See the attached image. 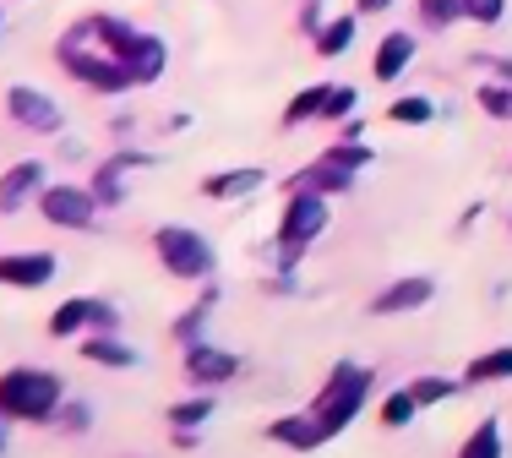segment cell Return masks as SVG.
<instances>
[{
    "instance_id": "8",
    "label": "cell",
    "mask_w": 512,
    "mask_h": 458,
    "mask_svg": "<svg viewBox=\"0 0 512 458\" xmlns=\"http://www.w3.org/2000/svg\"><path fill=\"white\" fill-rule=\"evenodd\" d=\"M355 186V170H349V164H338V159H316L311 170H300V175H289V197H295V191H311V197H327V191H349Z\"/></svg>"
},
{
    "instance_id": "2",
    "label": "cell",
    "mask_w": 512,
    "mask_h": 458,
    "mask_svg": "<svg viewBox=\"0 0 512 458\" xmlns=\"http://www.w3.org/2000/svg\"><path fill=\"white\" fill-rule=\"evenodd\" d=\"M365 393H371V371H365V366H338L333 377H327V388L316 393L311 415L322 420V426H327V437H333V431H344L349 420L360 415Z\"/></svg>"
},
{
    "instance_id": "22",
    "label": "cell",
    "mask_w": 512,
    "mask_h": 458,
    "mask_svg": "<svg viewBox=\"0 0 512 458\" xmlns=\"http://www.w3.org/2000/svg\"><path fill=\"white\" fill-rule=\"evenodd\" d=\"M82 355L99 360V366H137V349H126L115 339H88V344H82Z\"/></svg>"
},
{
    "instance_id": "12",
    "label": "cell",
    "mask_w": 512,
    "mask_h": 458,
    "mask_svg": "<svg viewBox=\"0 0 512 458\" xmlns=\"http://www.w3.org/2000/svg\"><path fill=\"white\" fill-rule=\"evenodd\" d=\"M431 295H436V279H425V273H414V279H398V284H387L382 295L371 300V311H376V317H387V311H414V306H425Z\"/></svg>"
},
{
    "instance_id": "28",
    "label": "cell",
    "mask_w": 512,
    "mask_h": 458,
    "mask_svg": "<svg viewBox=\"0 0 512 458\" xmlns=\"http://www.w3.org/2000/svg\"><path fill=\"white\" fill-rule=\"evenodd\" d=\"M414 409H420V404H414V393H387L382 420H387V426H409V420H414Z\"/></svg>"
},
{
    "instance_id": "7",
    "label": "cell",
    "mask_w": 512,
    "mask_h": 458,
    "mask_svg": "<svg viewBox=\"0 0 512 458\" xmlns=\"http://www.w3.org/2000/svg\"><path fill=\"white\" fill-rule=\"evenodd\" d=\"M164 60H169V50H164L158 33H131V39L120 44V66H126L131 82H153L158 71H164Z\"/></svg>"
},
{
    "instance_id": "21",
    "label": "cell",
    "mask_w": 512,
    "mask_h": 458,
    "mask_svg": "<svg viewBox=\"0 0 512 458\" xmlns=\"http://www.w3.org/2000/svg\"><path fill=\"white\" fill-rule=\"evenodd\" d=\"M327 82H316V88H306V93H295L289 99V110H284V126H300V120H311V115H322V104H327Z\"/></svg>"
},
{
    "instance_id": "29",
    "label": "cell",
    "mask_w": 512,
    "mask_h": 458,
    "mask_svg": "<svg viewBox=\"0 0 512 458\" xmlns=\"http://www.w3.org/2000/svg\"><path fill=\"white\" fill-rule=\"evenodd\" d=\"M480 104H485V115H496V120H507L512 115V88H480Z\"/></svg>"
},
{
    "instance_id": "20",
    "label": "cell",
    "mask_w": 512,
    "mask_h": 458,
    "mask_svg": "<svg viewBox=\"0 0 512 458\" xmlns=\"http://www.w3.org/2000/svg\"><path fill=\"white\" fill-rule=\"evenodd\" d=\"M458 458H502V426H496V420H480Z\"/></svg>"
},
{
    "instance_id": "32",
    "label": "cell",
    "mask_w": 512,
    "mask_h": 458,
    "mask_svg": "<svg viewBox=\"0 0 512 458\" xmlns=\"http://www.w3.org/2000/svg\"><path fill=\"white\" fill-rule=\"evenodd\" d=\"M393 0H355V17H376V11H387Z\"/></svg>"
},
{
    "instance_id": "6",
    "label": "cell",
    "mask_w": 512,
    "mask_h": 458,
    "mask_svg": "<svg viewBox=\"0 0 512 458\" xmlns=\"http://www.w3.org/2000/svg\"><path fill=\"white\" fill-rule=\"evenodd\" d=\"M39 213L60 229H88L93 224V191L82 186H50L39 197Z\"/></svg>"
},
{
    "instance_id": "17",
    "label": "cell",
    "mask_w": 512,
    "mask_h": 458,
    "mask_svg": "<svg viewBox=\"0 0 512 458\" xmlns=\"http://www.w3.org/2000/svg\"><path fill=\"white\" fill-rule=\"evenodd\" d=\"M256 186H262V170H218V175L202 180V191H207V197H218V202L246 197V191H256Z\"/></svg>"
},
{
    "instance_id": "4",
    "label": "cell",
    "mask_w": 512,
    "mask_h": 458,
    "mask_svg": "<svg viewBox=\"0 0 512 458\" xmlns=\"http://www.w3.org/2000/svg\"><path fill=\"white\" fill-rule=\"evenodd\" d=\"M322 229H327V202L311 197V191H295V197H289V208H284V224H278V246H284V257L306 251Z\"/></svg>"
},
{
    "instance_id": "26",
    "label": "cell",
    "mask_w": 512,
    "mask_h": 458,
    "mask_svg": "<svg viewBox=\"0 0 512 458\" xmlns=\"http://www.w3.org/2000/svg\"><path fill=\"white\" fill-rule=\"evenodd\" d=\"M207 415H213V399H191V404H175V409H169V426L191 431V426H202Z\"/></svg>"
},
{
    "instance_id": "25",
    "label": "cell",
    "mask_w": 512,
    "mask_h": 458,
    "mask_svg": "<svg viewBox=\"0 0 512 458\" xmlns=\"http://www.w3.org/2000/svg\"><path fill=\"white\" fill-rule=\"evenodd\" d=\"M458 6H463V17L480 22V28H496V22L507 17V0H458Z\"/></svg>"
},
{
    "instance_id": "3",
    "label": "cell",
    "mask_w": 512,
    "mask_h": 458,
    "mask_svg": "<svg viewBox=\"0 0 512 458\" xmlns=\"http://www.w3.org/2000/svg\"><path fill=\"white\" fill-rule=\"evenodd\" d=\"M153 246H158V257H164V268L175 273V279H207V273H213V246L186 224H164L153 235Z\"/></svg>"
},
{
    "instance_id": "18",
    "label": "cell",
    "mask_w": 512,
    "mask_h": 458,
    "mask_svg": "<svg viewBox=\"0 0 512 458\" xmlns=\"http://www.w3.org/2000/svg\"><path fill=\"white\" fill-rule=\"evenodd\" d=\"M355 28H360V17H333L322 33H316V55H327V60L344 55L349 44H355Z\"/></svg>"
},
{
    "instance_id": "11",
    "label": "cell",
    "mask_w": 512,
    "mask_h": 458,
    "mask_svg": "<svg viewBox=\"0 0 512 458\" xmlns=\"http://www.w3.org/2000/svg\"><path fill=\"white\" fill-rule=\"evenodd\" d=\"M6 104H11V115H17L22 126H33V131H60V104L50 99V93H39V88H11Z\"/></svg>"
},
{
    "instance_id": "19",
    "label": "cell",
    "mask_w": 512,
    "mask_h": 458,
    "mask_svg": "<svg viewBox=\"0 0 512 458\" xmlns=\"http://www.w3.org/2000/svg\"><path fill=\"white\" fill-rule=\"evenodd\" d=\"M512 377V344L507 349H491V355H480L469 371H463V382H502Z\"/></svg>"
},
{
    "instance_id": "16",
    "label": "cell",
    "mask_w": 512,
    "mask_h": 458,
    "mask_svg": "<svg viewBox=\"0 0 512 458\" xmlns=\"http://www.w3.org/2000/svg\"><path fill=\"white\" fill-rule=\"evenodd\" d=\"M409 55H414V33H398V28H393L382 44H376V60H371L376 82H393V77H404Z\"/></svg>"
},
{
    "instance_id": "31",
    "label": "cell",
    "mask_w": 512,
    "mask_h": 458,
    "mask_svg": "<svg viewBox=\"0 0 512 458\" xmlns=\"http://www.w3.org/2000/svg\"><path fill=\"white\" fill-rule=\"evenodd\" d=\"M327 159H338V164H349V170H360V164H371V148H360V142H349V148H333Z\"/></svg>"
},
{
    "instance_id": "9",
    "label": "cell",
    "mask_w": 512,
    "mask_h": 458,
    "mask_svg": "<svg viewBox=\"0 0 512 458\" xmlns=\"http://www.w3.org/2000/svg\"><path fill=\"white\" fill-rule=\"evenodd\" d=\"M109 322H115V306H104V300H66L50 317V333L55 339H71L82 328H109Z\"/></svg>"
},
{
    "instance_id": "23",
    "label": "cell",
    "mask_w": 512,
    "mask_h": 458,
    "mask_svg": "<svg viewBox=\"0 0 512 458\" xmlns=\"http://www.w3.org/2000/svg\"><path fill=\"white\" fill-rule=\"evenodd\" d=\"M431 115H436V104H431V99H420V93H409V99L387 104V120H398V126H425Z\"/></svg>"
},
{
    "instance_id": "33",
    "label": "cell",
    "mask_w": 512,
    "mask_h": 458,
    "mask_svg": "<svg viewBox=\"0 0 512 458\" xmlns=\"http://www.w3.org/2000/svg\"><path fill=\"white\" fill-rule=\"evenodd\" d=\"M0 420H6V415H0ZM0 453H6V426H0Z\"/></svg>"
},
{
    "instance_id": "1",
    "label": "cell",
    "mask_w": 512,
    "mask_h": 458,
    "mask_svg": "<svg viewBox=\"0 0 512 458\" xmlns=\"http://www.w3.org/2000/svg\"><path fill=\"white\" fill-rule=\"evenodd\" d=\"M60 404V382L39 366H11L0 377V415L6 420H50Z\"/></svg>"
},
{
    "instance_id": "10",
    "label": "cell",
    "mask_w": 512,
    "mask_h": 458,
    "mask_svg": "<svg viewBox=\"0 0 512 458\" xmlns=\"http://www.w3.org/2000/svg\"><path fill=\"white\" fill-rule=\"evenodd\" d=\"M50 279H55L50 251H17V257H0V284H11V289H39Z\"/></svg>"
},
{
    "instance_id": "30",
    "label": "cell",
    "mask_w": 512,
    "mask_h": 458,
    "mask_svg": "<svg viewBox=\"0 0 512 458\" xmlns=\"http://www.w3.org/2000/svg\"><path fill=\"white\" fill-rule=\"evenodd\" d=\"M355 104H360V93H355V88H333V93H327V104H322V115H327V120H338V115L355 110Z\"/></svg>"
},
{
    "instance_id": "5",
    "label": "cell",
    "mask_w": 512,
    "mask_h": 458,
    "mask_svg": "<svg viewBox=\"0 0 512 458\" xmlns=\"http://www.w3.org/2000/svg\"><path fill=\"white\" fill-rule=\"evenodd\" d=\"M60 66L71 71L77 82H88V88H99V93H120V88H131V77H126V66H120L115 55H93V50H77V44H60Z\"/></svg>"
},
{
    "instance_id": "14",
    "label": "cell",
    "mask_w": 512,
    "mask_h": 458,
    "mask_svg": "<svg viewBox=\"0 0 512 458\" xmlns=\"http://www.w3.org/2000/svg\"><path fill=\"white\" fill-rule=\"evenodd\" d=\"M39 186H44V164H39V159H22V164H11V170L0 175V213L22 208V202H28Z\"/></svg>"
},
{
    "instance_id": "15",
    "label": "cell",
    "mask_w": 512,
    "mask_h": 458,
    "mask_svg": "<svg viewBox=\"0 0 512 458\" xmlns=\"http://www.w3.org/2000/svg\"><path fill=\"white\" fill-rule=\"evenodd\" d=\"M186 371H191V382H229L240 371V360L229 355V349H213V344H197L186 355Z\"/></svg>"
},
{
    "instance_id": "24",
    "label": "cell",
    "mask_w": 512,
    "mask_h": 458,
    "mask_svg": "<svg viewBox=\"0 0 512 458\" xmlns=\"http://www.w3.org/2000/svg\"><path fill=\"white\" fill-rule=\"evenodd\" d=\"M458 17H463V6H458V0H420V22H425V28H436V33H442V28H453Z\"/></svg>"
},
{
    "instance_id": "27",
    "label": "cell",
    "mask_w": 512,
    "mask_h": 458,
    "mask_svg": "<svg viewBox=\"0 0 512 458\" xmlns=\"http://www.w3.org/2000/svg\"><path fill=\"white\" fill-rule=\"evenodd\" d=\"M453 388H458V382H447V377H420V382H414V404H442V399H453Z\"/></svg>"
},
{
    "instance_id": "13",
    "label": "cell",
    "mask_w": 512,
    "mask_h": 458,
    "mask_svg": "<svg viewBox=\"0 0 512 458\" xmlns=\"http://www.w3.org/2000/svg\"><path fill=\"white\" fill-rule=\"evenodd\" d=\"M267 437L284 442V448H295V453H311V448H322V442H327V426L316 415H284V420L267 426Z\"/></svg>"
}]
</instances>
